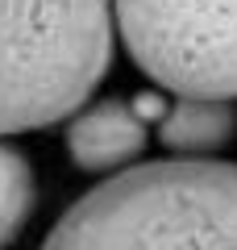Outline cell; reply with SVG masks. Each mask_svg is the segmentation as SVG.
<instances>
[{
	"label": "cell",
	"mask_w": 237,
	"mask_h": 250,
	"mask_svg": "<svg viewBox=\"0 0 237 250\" xmlns=\"http://www.w3.org/2000/svg\"><path fill=\"white\" fill-rule=\"evenodd\" d=\"M42 250H237V163L175 154L104 175Z\"/></svg>",
	"instance_id": "cell-1"
},
{
	"label": "cell",
	"mask_w": 237,
	"mask_h": 250,
	"mask_svg": "<svg viewBox=\"0 0 237 250\" xmlns=\"http://www.w3.org/2000/svg\"><path fill=\"white\" fill-rule=\"evenodd\" d=\"M113 0H0V138L71 121L113 62Z\"/></svg>",
	"instance_id": "cell-2"
},
{
	"label": "cell",
	"mask_w": 237,
	"mask_h": 250,
	"mask_svg": "<svg viewBox=\"0 0 237 250\" xmlns=\"http://www.w3.org/2000/svg\"><path fill=\"white\" fill-rule=\"evenodd\" d=\"M129 59L171 96L237 100V0H113Z\"/></svg>",
	"instance_id": "cell-3"
},
{
	"label": "cell",
	"mask_w": 237,
	"mask_h": 250,
	"mask_svg": "<svg viewBox=\"0 0 237 250\" xmlns=\"http://www.w3.org/2000/svg\"><path fill=\"white\" fill-rule=\"evenodd\" d=\"M150 142V125L129 100H96L83 104L67 125V154L88 175L125 171Z\"/></svg>",
	"instance_id": "cell-4"
},
{
	"label": "cell",
	"mask_w": 237,
	"mask_h": 250,
	"mask_svg": "<svg viewBox=\"0 0 237 250\" xmlns=\"http://www.w3.org/2000/svg\"><path fill=\"white\" fill-rule=\"evenodd\" d=\"M154 129L158 142L179 159H212L217 150L233 142L237 108L233 100H217V96H175Z\"/></svg>",
	"instance_id": "cell-5"
},
{
	"label": "cell",
	"mask_w": 237,
	"mask_h": 250,
	"mask_svg": "<svg viewBox=\"0 0 237 250\" xmlns=\"http://www.w3.org/2000/svg\"><path fill=\"white\" fill-rule=\"evenodd\" d=\"M38 205V179L34 163L17 146L0 142V250H9L29 225Z\"/></svg>",
	"instance_id": "cell-6"
},
{
	"label": "cell",
	"mask_w": 237,
	"mask_h": 250,
	"mask_svg": "<svg viewBox=\"0 0 237 250\" xmlns=\"http://www.w3.org/2000/svg\"><path fill=\"white\" fill-rule=\"evenodd\" d=\"M129 104L138 108V117L146 125H158V121H162V113L171 108V100H167V88H146V92H138Z\"/></svg>",
	"instance_id": "cell-7"
}]
</instances>
